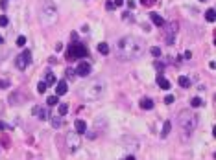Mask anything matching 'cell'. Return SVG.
<instances>
[{
	"label": "cell",
	"mask_w": 216,
	"mask_h": 160,
	"mask_svg": "<svg viewBox=\"0 0 216 160\" xmlns=\"http://www.w3.org/2000/svg\"><path fill=\"white\" fill-rule=\"evenodd\" d=\"M144 52V44L140 39L126 35V37H120L115 44V54L120 61H133L139 59Z\"/></svg>",
	"instance_id": "1"
},
{
	"label": "cell",
	"mask_w": 216,
	"mask_h": 160,
	"mask_svg": "<svg viewBox=\"0 0 216 160\" xmlns=\"http://www.w3.org/2000/svg\"><path fill=\"white\" fill-rule=\"evenodd\" d=\"M198 125V114L194 110H183L179 114V129L183 131V134H190Z\"/></svg>",
	"instance_id": "2"
},
{
	"label": "cell",
	"mask_w": 216,
	"mask_h": 160,
	"mask_svg": "<svg viewBox=\"0 0 216 160\" xmlns=\"http://www.w3.org/2000/svg\"><path fill=\"white\" fill-rule=\"evenodd\" d=\"M41 18H43L44 24H48V26L56 22V18H57V8H56V4L52 2V0H44V2H43Z\"/></svg>",
	"instance_id": "3"
},
{
	"label": "cell",
	"mask_w": 216,
	"mask_h": 160,
	"mask_svg": "<svg viewBox=\"0 0 216 160\" xmlns=\"http://www.w3.org/2000/svg\"><path fill=\"white\" fill-rule=\"evenodd\" d=\"M104 83L102 81H92L91 85H87L85 88H81L80 90V94L83 96V98H87V100H96V98H100L102 94H104Z\"/></svg>",
	"instance_id": "4"
},
{
	"label": "cell",
	"mask_w": 216,
	"mask_h": 160,
	"mask_svg": "<svg viewBox=\"0 0 216 160\" xmlns=\"http://www.w3.org/2000/svg\"><path fill=\"white\" fill-rule=\"evenodd\" d=\"M80 57H87L85 44H81V42H72V44H68V48H67V59H68V61H74V59H80Z\"/></svg>",
	"instance_id": "5"
},
{
	"label": "cell",
	"mask_w": 216,
	"mask_h": 160,
	"mask_svg": "<svg viewBox=\"0 0 216 160\" xmlns=\"http://www.w3.org/2000/svg\"><path fill=\"white\" fill-rule=\"evenodd\" d=\"M164 42L166 44H174L176 33H177V22H164Z\"/></svg>",
	"instance_id": "6"
},
{
	"label": "cell",
	"mask_w": 216,
	"mask_h": 160,
	"mask_svg": "<svg viewBox=\"0 0 216 160\" xmlns=\"http://www.w3.org/2000/svg\"><path fill=\"white\" fill-rule=\"evenodd\" d=\"M15 64H17L19 70H24V68H28V66L32 64V54H30L28 50H24V52L15 59Z\"/></svg>",
	"instance_id": "7"
},
{
	"label": "cell",
	"mask_w": 216,
	"mask_h": 160,
	"mask_svg": "<svg viewBox=\"0 0 216 160\" xmlns=\"http://www.w3.org/2000/svg\"><path fill=\"white\" fill-rule=\"evenodd\" d=\"M81 145V140H80V136L78 132H68L67 134V147L70 149V153H76Z\"/></svg>",
	"instance_id": "8"
},
{
	"label": "cell",
	"mask_w": 216,
	"mask_h": 160,
	"mask_svg": "<svg viewBox=\"0 0 216 160\" xmlns=\"http://www.w3.org/2000/svg\"><path fill=\"white\" fill-rule=\"evenodd\" d=\"M89 74H91V64H89V63H80L78 68H76V76H80V77H87Z\"/></svg>",
	"instance_id": "9"
},
{
	"label": "cell",
	"mask_w": 216,
	"mask_h": 160,
	"mask_svg": "<svg viewBox=\"0 0 216 160\" xmlns=\"http://www.w3.org/2000/svg\"><path fill=\"white\" fill-rule=\"evenodd\" d=\"M67 90H68L67 81H57V83H56V96H65Z\"/></svg>",
	"instance_id": "10"
},
{
	"label": "cell",
	"mask_w": 216,
	"mask_h": 160,
	"mask_svg": "<svg viewBox=\"0 0 216 160\" xmlns=\"http://www.w3.org/2000/svg\"><path fill=\"white\" fill-rule=\"evenodd\" d=\"M150 18H152V22H153L155 26H159V28L164 26V18H163L159 13H150Z\"/></svg>",
	"instance_id": "11"
},
{
	"label": "cell",
	"mask_w": 216,
	"mask_h": 160,
	"mask_svg": "<svg viewBox=\"0 0 216 160\" xmlns=\"http://www.w3.org/2000/svg\"><path fill=\"white\" fill-rule=\"evenodd\" d=\"M33 116H37V118H41V120H46V118H48V112H46L44 107H35V109H33Z\"/></svg>",
	"instance_id": "12"
},
{
	"label": "cell",
	"mask_w": 216,
	"mask_h": 160,
	"mask_svg": "<svg viewBox=\"0 0 216 160\" xmlns=\"http://www.w3.org/2000/svg\"><path fill=\"white\" fill-rule=\"evenodd\" d=\"M157 85H159L163 90H168V88H170V81H168L164 76H161V74L157 76Z\"/></svg>",
	"instance_id": "13"
},
{
	"label": "cell",
	"mask_w": 216,
	"mask_h": 160,
	"mask_svg": "<svg viewBox=\"0 0 216 160\" xmlns=\"http://www.w3.org/2000/svg\"><path fill=\"white\" fill-rule=\"evenodd\" d=\"M43 81L46 83V87H50V85H56V83H57V79H56V76H54V74H52L50 70H48V72H46V76H44V79H43Z\"/></svg>",
	"instance_id": "14"
},
{
	"label": "cell",
	"mask_w": 216,
	"mask_h": 160,
	"mask_svg": "<svg viewBox=\"0 0 216 160\" xmlns=\"http://www.w3.org/2000/svg\"><path fill=\"white\" fill-rule=\"evenodd\" d=\"M76 132L78 134H83V132H87V123L83 122V120H76Z\"/></svg>",
	"instance_id": "15"
},
{
	"label": "cell",
	"mask_w": 216,
	"mask_h": 160,
	"mask_svg": "<svg viewBox=\"0 0 216 160\" xmlns=\"http://www.w3.org/2000/svg\"><path fill=\"white\" fill-rule=\"evenodd\" d=\"M140 107L146 109V110H150V109H153V101H152L150 98H144V100H140Z\"/></svg>",
	"instance_id": "16"
},
{
	"label": "cell",
	"mask_w": 216,
	"mask_h": 160,
	"mask_svg": "<svg viewBox=\"0 0 216 160\" xmlns=\"http://www.w3.org/2000/svg\"><path fill=\"white\" fill-rule=\"evenodd\" d=\"M172 131V122H164V125H163V132H161V136L163 138H166L168 136V132Z\"/></svg>",
	"instance_id": "17"
},
{
	"label": "cell",
	"mask_w": 216,
	"mask_h": 160,
	"mask_svg": "<svg viewBox=\"0 0 216 160\" xmlns=\"http://www.w3.org/2000/svg\"><path fill=\"white\" fill-rule=\"evenodd\" d=\"M98 52H100L102 55H107V54H109V44H107V42H100V44H98Z\"/></svg>",
	"instance_id": "18"
},
{
	"label": "cell",
	"mask_w": 216,
	"mask_h": 160,
	"mask_svg": "<svg viewBox=\"0 0 216 160\" xmlns=\"http://www.w3.org/2000/svg\"><path fill=\"white\" fill-rule=\"evenodd\" d=\"M214 18H216L214 9H212V8H211V9H207V11H205V20H207V22H214Z\"/></svg>",
	"instance_id": "19"
},
{
	"label": "cell",
	"mask_w": 216,
	"mask_h": 160,
	"mask_svg": "<svg viewBox=\"0 0 216 160\" xmlns=\"http://www.w3.org/2000/svg\"><path fill=\"white\" fill-rule=\"evenodd\" d=\"M177 81H179V87H183V88H187V87H190V79H188L187 76H181V77L177 79Z\"/></svg>",
	"instance_id": "20"
},
{
	"label": "cell",
	"mask_w": 216,
	"mask_h": 160,
	"mask_svg": "<svg viewBox=\"0 0 216 160\" xmlns=\"http://www.w3.org/2000/svg\"><path fill=\"white\" fill-rule=\"evenodd\" d=\"M46 103H48V105H50V107H54V105H57V103H59V96H56V94H54V96H48V100H46Z\"/></svg>",
	"instance_id": "21"
},
{
	"label": "cell",
	"mask_w": 216,
	"mask_h": 160,
	"mask_svg": "<svg viewBox=\"0 0 216 160\" xmlns=\"http://www.w3.org/2000/svg\"><path fill=\"white\" fill-rule=\"evenodd\" d=\"M190 105L194 107V109H198V107H201V105H203V100L196 96V98H192V100H190Z\"/></svg>",
	"instance_id": "22"
},
{
	"label": "cell",
	"mask_w": 216,
	"mask_h": 160,
	"mask_svg": "<svg viewBox=\"0 0 216 160\" xmlns=\"http://www.w3.org/2000/svg\"><path fill=\"white\" fill-rule=\"evenodd\" d=\"M61 125H63V120H61V116H54V118H52V127L59 129Z\"/></svg>",
	"instance_id": "23"
},
{
	"label": "cell",
	"mask_w": 216,
	"mask_h": 160,
	"mask_svg": "<svg viewBox=\"0 0 216 160\" xmlns=\"http://www.w3.org/2000/svg\"><path fill=\"white\" fill-rule=\"evenodd\" d=\"M57 112H59V116H65V114L68 112V105L67 103H59V110Z\"/></svg>",
	"instance_id": "24"
},
{
	"label": "cell",
	"mask_w": 216,
	"mask_h": 160,
	"mask_svg": "<svg viewBox=\"0 0 216 160\" xmlns=\"http://www.w3.org/2000/svg\"><path fill=\"white\" fill-rule=\"evenodd\" d=\"M153 68H155V70H157L159 74H161V72L164 70V63H161V61H155V63H153Z\"/></svg>",
	"instance_id": "25"
},
{
	"label": "cell",
	"mask_w": 216,
	"mask_h": 160,
	"mask_svg": "<svg viewBox=\"0 0 216 160\" xmlns=\"http://www.w3.org/2000/svg\"><path fill=\"white\" fill-rule=\"evenodd\" d=\"M122 18L124 20H129V22H135V17L129 13V11H126V13H122Z\"/></svg>",
	"instance_id": "26"
},
{
	"label": "cell",
	"mask_w": 216,
	"mask_h": 160,
	"mask_svg": "<svg viewBox=\"0 0 216 160\" xmlns=\"http://www.w3.org/2000/svg\"><path fill=\"white\" fill-rule=\"evenodd\" d=\"M46 88H48V87H46V83H44V81H41V83L37 85V92H39V94H43Z\"/></svg>",
	"instance_id": "27"
},
{
	"label": "cell",
	"mask_w": 216,
	"mask_h": 160,
	"mask_svg": "<svg viewBox=\"0 0 216 160\" xmlns=\"http://www.w3.org/2000/svg\"><path fill=\"white\" fill-rule=\"evenodd\" d=\"M65 76L72 79V77H74V76H76V70H74V68H67V72H65Z\"/></svg>",
	"instance_id": "28"
},
{
	"label": "cell",
	"mask_w": 216,
	"mask_h": 160,
	"mask_svg": "<svg viewBox=\"0 0 216 160\" xmlns=\"http://www.w3.org/2000/svg\"><path fill=\"white\" fill-rule=\"evenodd\" d=\"M150 52H152V55H153V57H159V55H161V48H159V46H153Z\"/></svg>",
	"instance_id": "29"
},
{
	"label": "cell",
	"mask_w": 216,
	"mask_h": 160,
	"mask_svg": "<svg viewBox=\"0 0 216 160\" xmlns=\"http://www.w3.org/2000/svg\"><path fill=\"white\" fill-rule=\"evenodd\" d=\"M24 44H26V37L20 35V37L17 39V46H24Z\"/></svg>",
	"instance_id": "30"
},
{
	"label": "cell",
	"mask_w": 216,
	"mask_h": 160,
	"mask_svg": "<svg viewBox=\"0 0 216 160\" xmlns=\"http://www.w3.org/2000/svg\"><path fill=\"white\" fill-rule=\"evenodd\" d=\"M140 2H142V6H146V8H150V6H153V4L157 2V0H140Z\"/></svg>",
	"instance_id": "31"
},
{
	"label": "cell",
	"mask_w": 216,
	"mask_h": 160,
	"mask_svg": "<svg viewBox=\"0 0 216 160\" xmlns=\"http://www.w3.org/2000/svg\"><path fill=\"white\" fill-rule=\"evenodd\" d=\"M0 26H8V17L6 15H0Z\"/></svg>",
	"instance_id": "32"
},
{
	"label": "cell",
	"mask_w": 216,
	"mask_h": 160,
	"mask_svg": "<svg viewBox=\"0 0 216 160\" xmlns=\"http://www.w3.org/2000/svg\"><path fill=\"white\" fill-rule=\"evenodd\" d=\"M164 103H166V105L174 103V96H166V98H164Z\"/></svg>",
	"instance_id": "33"
},
{
	"label": "cell",
	"mask_w": 216,
	"mask_h": 160,
	"mask_svg": "<svg viewBox=\"0 0 216 160\" xmlns=\"http://www.w3.org/2000/svg\"><path fill=\"white\" fill-rule=\"evenodd\" d=\"M128 8H129V9L135 8V0H128Z\"/></svg>",
	"instance_id": "34"
},
{
	"label": "cell",
	"mask_w": 216,
	"mask_h": 160,
	"mask_svg": "<svg viewBox=\"0 0 216 160\" xmlns=\"http://www.w3.org/2000/svg\"><path fill=\"white\" fill-rule=\"evenodd\" d=\"M6 87H9L8 81H0V88H6Z\"/></svg>",
	"instance_id": "35"
},
{
	"label": "cell",
	"mask_w": 216,
	"mask_h": 160,
	"mask_svg": "<svg viewBox=\"0 0 216 160\" xmlns=\"http://www.w3.org/2000/svg\"><path fill=\"white\" fill-rule=\"evenodd\" d=\"M107 9H115V4L113 2H107Z\"/></svg>",
	"instance_id": "36"
},
{
	"label": "cell",
	"mask_w": 216,
	"mask_h": 160,
	"mask_svg": "<svg viewBox=\"0 0 216 160\" xmlns=\"http://www.w3.org/2000/svg\"><path fill=\"white\" fill-rule=\"evenodd\" d=\"M115 6H122V0H115Z\"/></svg>",
	"instance_id": "37"
},
{
	"label": "cell",
	"mask_w": 216,
	"mask_h": 160,
	"mask_svg": "<svg viewBox=\"0 0 216 160\" xmlns=\"http://www.w3.org/2000/svg\"><path fill=\"white\" fill-rule=\"evenodd\" d=\"M126 160H135V156H128V158H126Z\"/></svg>",
	"instance_id": "38"
},
{
	"label": "cell",
	"mask_w": 216,
	"mask_h": 160,
	"mask_svg": "<svg viewBox=\"0 0 216 160\" xmlns=\"http://www.w3.org/2000/svg\"><path fill=\"white\" fill-rule=\"evenodd\" d=\"M2 42H4V39H2V35H0V44H2Z\"/></svg>",
	"instance_id": "39"
}]
</instances>
